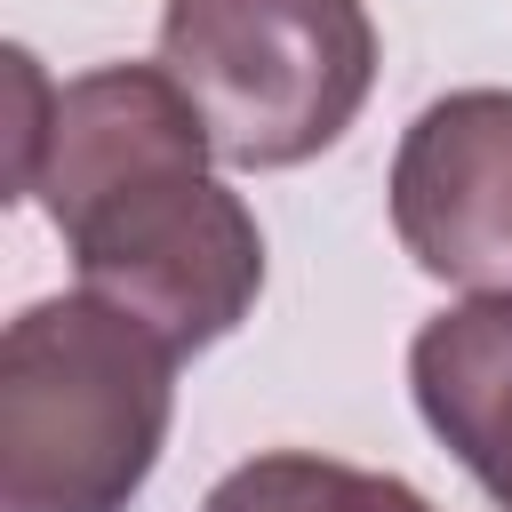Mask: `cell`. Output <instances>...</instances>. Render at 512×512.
Masks as SVG:
<instances>
[{"instance_id":"obj_4","label":"cell","mask_w":512,"mask_h":512,"mask_svg":"<svg viewBox=\"0 0 512 512\" xmlns=\"http://www.w3.org/2000/svg\"><path fill=\"white\" fill-rule=\"evenodd\" d=\"M392 232L432 280L512 296V88H456L408 120Z\"/></svg>"},{"instance_id":"obj_2","label":"cell","mask_w":512,"mask_h":512,"mask_svg":"<svg viewBox=\"0 0 512 512\" xmlns=\"http://www.w3.org/2000/svg\"><path fill=\"white\" fill-rule=\"evenodd\" d=\"M176 344L104 296H40L0 336V512H128L176 416Z\"/></svg>"},{"instance_id":"obj_6","label":"cell","mask_w":512,"mask_h":512,"mask_svg":"<svg viewBox=\"0 0 512 512\" xmlns=\"http://www.w3.org/2000/svg\"><path fill=\"white\" fill-rule=\"evenodd\" d=\"M200 512H432V504L392 472H360V464H336V456L272 448V456H248L240 472H224Z\"/></svg>"},{"instance_id":"obj_3","label":"cell","mask_w":512,"mask_h":512,"mask_svg":"<svg viewBox=\"0 0 512 512\" xmlns=\"http://www.w3.org/2000/svg\"><path fill=\"white\" fill-rule=\"evenodd\" d=\"M160 64L208 120L224 168L328 152L376 88L368 0H168Z\"/></svg>"},{"instance_id":"obj_5","label":"cell","mask_w":512,"mask_h":512,"mask_svg":"<svg viewBox=\"0 0 512 512\" xmlns=\"http://www.w3.org/2000/svg\"><path fill=\"white\" fill-rule=\"evenodd\" d=\"M408 384L456 464L496 496V512H512V296H472L424 320L408 344Z\"/></svg>"},{"instance_id":"obj_1","label":"cell","mask_w":512,"mask_h":512,"mask_svg":"<svg viewBox=\"0 0 512 512\" xmlns=\"http://www.w3.org/2000/svg\"><path fill=\"white\" fill-rule=\"evenodd\" d=\"M168 64H104L48 96L24 192L64 232L80 288L160 328L176 352L232 336L264 288V232Z\"/></svg>"}]
</instances>
